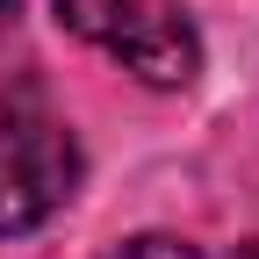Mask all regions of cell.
Masks as SVG:
<instances>
[{
	"label": "cell",
	"instance_id": "1",
	"mask_svg": "<svg viewBox=\"0 0 259 259\" xmlns=\"http://www.w3.org/2000/svg\"><path fill=\"white\" fill-rule=\"evenodd\" d=\"M58 22L130 65L144 87H187L202 72V36L173 0H58Z\"/></svg>",
	"mask_w": 259,
	"mask_h": 259
},
{
	"label": "cell",
	"instance_id": "2",
	"mask_svg": "<svg viewBox=\"0 0 259 259\" xmlns=\"http://www.w3.org/2000/svg\"><path fill=\"white\" fill-rule=\"evenodd\" d=\"M79 194V144L51 108L22 101L0 115V238L51 223Z\"/></svg>",
	"mask_w": 259,
	"mask_h": 259
},
{
	"label": "cell",
	"instance_id": "3",
	"mask_svg": "<svg viewBox=\"0 0 259 259\" xmlns=\"http://www.w3.org/2000/svg\"><path fill=\"white\" fill-rule=\"evenodd\" d=\"M108 259H259V245H209V238H166V231H151V238H122Z\"/></svg>",
	"mask_w": 259,
	"mask_h": 259
},
{
	"label": "cell",
	"instance_id": "4",
	"mask_svg": "<svg viewBox=\"0 0 259 259\" xmlns=\"http://www.w3.org/2000/svg\"><path fill=\"white\" fill-rule=\"evenodd\" d=\"M8 29H15V0H0V36H8Z\"/></svg>",
	"mask_w": 259,
	"mask_h": 259
}]
</instances>
